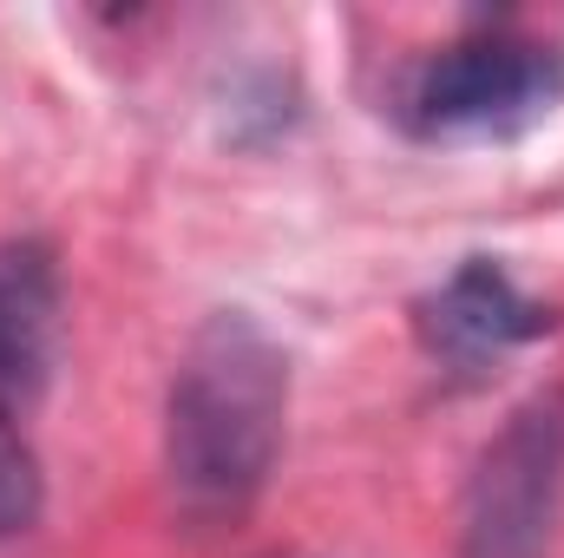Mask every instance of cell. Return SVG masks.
<instances>
[{
	"mask_svg": "<svg viewBox=\"0 0 564 558\" xmlns=\"http://www.w3.org/2000/svg\"><path fill=\"white\" fill-rule=\"evenodd\" d=\"M558 329V309L525 296L499 257H466L446 282H433L414 302V335H421L426 362H440L459 382L492 375L506 355L545 342Z\"/></svg>",
	"mask_w": 564,
	"mask_h": 558,
	"instance_id": "obj_4",
	"label": "cell"
},
{
	"mask_svg": "<svg viewBox=\"0 0 564 558\" xmlns=\"http://www.w3.org/2000/svg\"><path fill=\"white\" fill-rule=\"evenodd\" d=\"M289 420V355L276 335L243 315L217 309L177 355L164 395V473L191 519L243 513L282 453Z\"/></svg>",
	"mask_w": 564,
	"mask_h": 558,
	"instance_id": "obj_1",
	"label": "cell"
},
{
	"mask_svg": "<svg viewBox=\"0 0 564 558\" xmlns=\"http://www.w3.org/2000/svg\"><path fill=\"white\" fill-rule=\"evenodd\" d=\"M46 506V480H40V460L26 447V433L13 427V408H0V546L20 539Z\"/></svg>",
	"mask_w": 564,
	"mask_h": 558,
	"instance_id": "obj_6",
	"label": "cell"
},
{
	"mask_svg": "<svg viewBox=\"0 0 564 558\" xmlns=\"http://www.w3.org/2000/svg\"><path fill=\"white\" fill-rule=\"evenodd\" d=\"M564 513V388H539L479 447L453 558H545Z\"/></svg>",
	"mask_w": 564,
	"mask_h": 558,
	"instance_id": "obj_3",
	"label": "cell"
},
{
	"mask_svg": "<svg viewBox=\"0 0 564 558\" xmlns=\"http://www.w3.org/2000/svg\"><path fill=\"white\" fill-rule=\"evenodd\" d=\"M558 106L564 53L532 33H512V26H486V33L440 46L401 86V126L426 144L519 139V132L545 126Z\"/></svg>",
	"mask_w": 564,
	"mask_h": 558,
	"instance_id": "obj_2",
	"label": "cell"
},
{
	"mask_svg": "<svg viewBox=\"0 0 564 558\" xmlns=\"http://www.w3.org/2000/svg\"><path fill=\"white\" fill-rule=\"evenodd\" d=\"M59 348V270L53 250L20 237L0 244V408L33 401Z\"/></svg>",
	"mask_w": 564,
	"mask_h": 558,
	"instance_id": "obj_5",
	"label": "cell"
}]
</instances>
